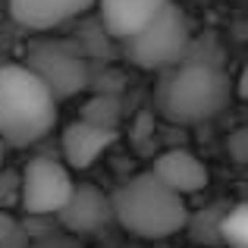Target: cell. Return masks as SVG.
Segmentation results:
<instances>
[{
  "label": "cell",
  "instance_id": "cell-1",
  "mask_svg": "<svg viewBox=\"0 0 248 248\" xmlns=\"http://www.w3.org/2000/svg\"><path fill=\"white\" fill-rule=\"evenodd\" d=\"M60 116V101L29 63L0 66V141L25 148L47 139Z\"/></svg>",
  "mask_w": 248,
  "mask_h": 248
},
{
  "label": "cell",
  "instance_id": "cell-2",
  "mask_svg": "<svg viewBox=\"0 0 248 248\" xmlns=\"http://www.w3.org/2000/svg\"><path fill=\"white\" fill-rule=\"evenodd\" d=\"M113 220L139 239H170L188 226L186 195L173 192L148 170L126 179L113 195Z\"/></svg>",
  "mask_w": 248,
  "mask_h": 248
},
{
  "label": "cell",
  "instance_id": "cell-3",
  "mask_svg": "<svg viewBox=\"0 0 248 248\" xmlns=\"http://www.w3.org/2000/svg\"><path fill=\"white\" fill-rule=\"evenodd\" d=\"M230 97L232 82L223 73V66L198 60H182L164 69L157 82V110L179 126H192V123L217 116L220 110H226Z\"/></svg>",
  "mask_w": 248,
  "mask_h": 248
},
{
  "label": "cell",
  "instance_id": "cell-4",
  "mask_svg": "<svg viewBox=\"0 0 248 248\" xmlns=\"http://www.w3.org/2000/svg\"><path fill=\"white\" fill-rule=\"evenodd\" d=\"M192 29L188 16L176 3H167L139 35L126 38V57L139 69H170L186 60Z\"/></svg>",
  "mask_w": 248,
  "mask_h": 248
},
{
  "label": "cell",
  "instance_id": "cell-5",
  "mask_svg": "<svg viewBox=\"0 0 248 248\" xmlns=\"http://www.w3.org/2000/svg\"><path fill=\"white\" fill-rule=\"evenodd\" d=\"M73 170L54 157H31L19 176V204L31 217H50L73 198Z\"/></svg>",
  "mask_w": 248,
  "mask_h": 248
},
{
  "label": "cell",
  "instance_id": "cell-6",
  "mask_svg": "<svg viewBox=\"0 0 248 248\" xmlns=\"http://www.w3.org/2000/svg\"><path fill=\"white\" fill-rule=\"evenodd\" d=\"M25 63L44 79V85L57 94V101L79 94L88 85V63L82 54L69 50L66 44H35L25 57Z\"/></svg>",
  "mask_w": 248,
  "mask_h": 248
},
{
  "label": "cell",
  "instance_id": "cell-7",
  "mask_svg": "<svg viewBox=\"0 0 248 248\" xmlns=\"http://www.w3.org/2000/svg\"><path fill=\"white\" fill-rule=\"evenodd\" d=\"M120 132L110 126H97L91 120H76L63 129V139H60V148H63V157H66V167L69 170H88L94 167L110 148L116 145Z\"/></svg>",
  "mask_w": 248,
  "mask_h": 248
},
{
  "label": "cell",
  "instance_id": "cell-8",
  "mask_svg": "<svg viewBox=\"0 0 248 248\" xmlns=\"http://www.w3.org/2000/svg\"><path fill=\"white\" fill-rule=\"evenodd\" d=\"M91 6L94 0H10V16L19 29L44 35L88 13Z\"/></svg>",
  "mask_w": 248,
  "mask_h": 248
},
{
  "label": "cell",
  "instance_id": "cell-9",
  "mask_svg": "<svg viewBox=\"0 0 248 248\" xmlns=\"http://www.w3.org/2000/svg\"><path fill=\"white\" fill-rule=\"evenodd\" d=\"M167 3H173V0H94L104 31L120 41L139 35Z\"/></svg>",
  "mask_w": 248,
  "mask_h": 248
},
{
  "label": "cell",
  "instance_id": "cell-10",
  "mask_svg": "<svg viewBox=\"0 0 248 248\" xmlns=\"http://www.w3.org/2000/svg\"><path fill=\"white\" fill-rule=\"evenodd\" d=\"M57 217H60V223L66 226L69 232L88 236V232H97L107 220H113V201L97 186L82 182V186L73 188V198L66 201V207H63Z\"/></svg>",
  "mask_w": 248,
  "mask_h": 248
},
{
  "label": "cell",
  "instance_id": "cell-11",
  "mask_svg": "<svg viewBox=\"0 0 248 248\" xmlns=\"http://www.w3.org/2000/svg\"><path fill=\"white\" fill-rule=\"evenodd\" d=\"M151 173L179 195H195L201 188H207V182H211L207 164L201 157H195L192 151H186V148H170V151L157 154Z\"/></svg>",
  "mask_w": 248,
  "mask_h": 248
},
{
  "label": "cell",
  "instance_id": "cell-12",
  "mask_svg": "<svg viewBox=\"0 0 248 248\" xmlns=\"http://www.w3.org/2000/svg\"><path fill=\"white\" fill-rule=\"evenodd\" d=\"M220 239L230 248H248V204H236L220 217Z\"/></svg>",
  "mask_w": 248,
  "mask_h": 248
},
{
  "label": "cell",
  "instance_id": "cell-13",
  "mask_svg": "<svg viewBox=\"0 0 248 248\" xmlns=\"http://www.w3.org/2000/svg\"><path fill=\"white\" fill-rule=\"evenodd\" d=\"M82 116L91 120V123H97V126L116 129V126H120V101H116L113 94H97V97H91V101L85 104Z\"/></svg>",
  "mask_w": 248,
  "mask_h": 248
},
{
  "label": "cell",
  "instance_id": "cell-14",
  "mask_svg": "<svg viewBox=\"0 0 248 248\" xmlns=\"http://www.w3.org/2000/svg\"><path fill=\"white\" fill-rule=\"evenodd\" d=\"M226 151L236 164H248V126L236 129V132L226 139Z\"/></svg>",
  "mask_w": 248,
  "mask_h": 248
},
{
  "label": "cell",
  "instance_id": "cell-15",
  "mask_svg": "<svg viewBox=\"0 0 248 248\" xmlns=\"http://www.w3.org/2000/svg\"><path fill=\"white\" fill-rule=\"evenodd\" d=\"M236 94L242 97V101H248V63H245L242 76H239V82H236Z\"/></svg>",
  "mask_w": 248,
  "mask_h": 248
},
{
  "label": "cell",
  "instance_id": "cell-16",
  "mask_svg": "<svg viewBox=\"0 0 248 248\" xmlns=\"http://www.w3.org/2000/svg\"><path fill=\"white\" fill-rule=\"evenodd\" d=\"M211 248H217V245H211Z\"/></svg>",
  "mask_w": 248,
  "mask_h": 248
}]
</instances>
